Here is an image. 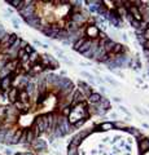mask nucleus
<instances>
[{"label": "nucleus", "mask_w": 149, "mask_h": 155, "mask_svg": "<svg viewBox=\"0 0 149 155\" xmlns=\"http://www.w3.org/2000/svg\"><path fill=\"white\" fill-rule=\"evenodd\" d=\"M30 146L35 150V151H38V153H42V151H48V144L46 142V140H43V138H35L31 144H30Z\"/></svg>", "instance_id": "nucleus-1"}, {"label": "nucleus", "mask_w": 149, "mask_h": 155, "mask_svg": "<svg viewBox=\"0 0 149 155\" xmlns=\"http://www.w3.org/2000/svg\"><path fill=\"white\" fill-rule=\"evenodd\" d=\"M99 32H100V30L97 29V26H96V25L87 26L86 30H84V36L88 39V40H97Z\"/></svg>", "instance_id": "nucleus-2"}, {"label": "nucleus", "mask_w": 149, "mask_h": 155, "mask_svg": "<svg viewBox=\"0 0 149 155\" xmlns=\"http://www.w3.org/2000/svg\"><path fill=\"white\" fill-rule=\"evenodd\" d=\"M87 100L86 96L81 92V89H78L75 88L74 89V92H73V102H71V107L73 106H77V105H79V103L82 102H84Z\"/></svg>", "instance_id": "nucleus-3"}, {"label": "nucleus", "mask_w": 149, "mask_h": 155, "mask_svg": "<svg viewBox=\"0 0 149 155\" xmlns=\"http://www.w3.org/2000/svg\"><path fill=\"white\" fill-rule=\"evenodd\" d=\"M78 85H79V89H81V92L84 94L86 96V98L90 96V94H92L95 92V89H94V87H92V85H90V84H87V83H84V81L83 80H79L78 81Z\"/></svg>", "instance_id": "nucleus-4"}, {"label": "nucleus", "mask_w": 149, "mask_h": 155, "mask_svg": "<svg viewBox=\"0 0 149 155\" xmlns=\"http://www.w3.org/2000/svg\"><path fill=\"white\" fill-rule=\"evenodd\" d=\"M103 98V94L101 93H97V92H94L92 94H90L88 97H87V103H90V105H97V103L101 101Z\"/></svg>", "instance_id": "nucleus-5"}, {"label": "nucleus", "mask_w": 149, "mask_h": 155, "mask_svg": "<svg viewBox=\"0 0 149 155\" xmlns=\"http://www.w3.org/2000/svg\"><path fill=\"white\" fill-rule=\"evenodd\" d=\"M7 98H8V101H9L11 103H14L16 101H18V89L12 87L7 92Z\"/></svg>", "instance_id": "nucleus-6"}, {"label": "nucleus", "mask_w": 149, "mask_h": 155, "mask_svg": "<svg viewBox=\"0 0 149 155\" xmlns=\"http://www.w3.org/2000/svg\"><path fill=\"white\" fill-rule=\"evenodd\" d=\"M127 12H128V14L132 17L134 20H136V21H139V22H141L143 21V18H141V14H140V12H139V8H136V7H134V5H131L128 9H127Z\"/></svg>", "instance_id": "nucleus-7"}, {"label": "nucleus", "mask_w": 149, "mask_h": 155, "mask_svg": "<svg viewBox=\"0 0 149 155\" xmlns=\"http://www.w3.org/2000/svg\"><path fill=\"white\" fill-rule=\"evenodd\" d=\"M139 150H140V154L141 155L149 153V138L148 137H144V138L139 142Z\"/></svg>", "instance_id": "nucleus-8"}, {"label": "nucleus", "mask_w": 149, "mask_h": 155, "mask_svg": "<svg viewBox=\"0 0 149 155\" xmlns=\"http://www.w3.org/2000/svg\"><path fill=\"white\" fill-rule=\"evenodd\" d=\"M97 107L99 109H101V110H104L105 113H108L109 110L112 109V105H110V101L108 100V98H105L104 96H103V98H101V101H100L99 103H97Z\"/></svg>", "instance_id": "nucleus-9"}, {"label": "nucleus", "mask_w": 149, "mask_h": 155, "mask_svg": "<svg viewBox=\"0 0 149 155\" xmlns=\"http://www.w3.org/2000/svg\"><path fill=\"white\" fill-rule=\"evenodd\" d=\"M116 40L114 39H112V38H109L106 41H105V44H104V47H103V49H104V52L105 53H112V50H113V48H114V45H116Z\"/></svg>", "instance_id": "nucleus-10"}, {"label": "nucleus", "mask_w": 149, "mask_h": 155, "mask_svg": "<svg viewBox=\"0 0 149 155\" xmlns=\"http://www.w3.org/2000/svg\"><path fill=\"white\" fill-rule=\"evenodd\" d=\"M99 129L100 131H112V129H114V126H113V122H104L101 124H99Z\"/></svg>", "instance_id": "nucleus-11"}, {"label": "nucleus", "mask_w": 149, "mask_h": 155, "mask_svg": "<svg viewBox=\"0 0 149 155\" xmlns=\"http://www.w3.org/2000/svg\"><path fill=\"white\" fill-rule=\"evenodd\" d=\"M86 40H87V38H86V36H83V38H81V39H78L77 41H74V43H73V49L77 52V50L79 49L81 47L86 43Z\"/></svg>", "instance_id": "nucleus-12"}, {"label": "nucleus", "mask_w": 149, "mask_h": 155, "mask_svg": "<svg viewBox=\"0 0 149 155\" xmlns=\"http://www.w3.org/2000/svg\"><path fill=\"white\" fill-rule=\"evenodd\" d=\"M91 45H92V40H88V39H87L86 43H84V44H83V45H82L81 48L78 49L77 52H78V53H81V54H83L84 52H87V50H88V49L91 48Z\"/></svg>", "instance_id": "nucleus-13"}, {"label": "nucleus", "mask_w": 149, "mask_h": 155, "mask_svg": "<svg viewBox=\"0 0 149 155\" xmlns=\"http://www.w3.org/2000/svg\"><path fill=\"white\" fill-rule=\"evenodd\" d=\"M34 140H35V135H34V132H33L30 128H29V129H26V142H27V144L30 145Z\"/></svg>", "instance_id": "nucleus-14"}, {"label": "nucleus", "mask_w": 149, "mask_h": 155, "mask_svg": "<svg viewBox=\"0 0 149 155\" xmlns=\"http://www.w3.org/2000/svg\"><path fill=\"white\" fill-rule=\"evenodd\" d=\"M81 75L82 76H86L87 79L90 80L91 84H95V76L92 75V74H90V72H87V71H81Z\"/></svg>", "instance_id": "nucleus-15"}, {"label": "nucleus", "mask_w": 149, "mask_h": 155, "mask_svg": "<svg viewBox=\"0 0 149 155\" xmlns=\"http://www.w3.org/2000/svg\"><path fill=\"white\" fill-rule=\"evenodd\" d=\"M68 155H79V149L74 146H68Z\"/></svg>", "instance_id": "nucleus-16"}, {"label": "nucleus", "mask_w": 149, "mask_h": 155, "mask_svg": "<svg viewBox=\"0 0 149 155\" xmlns=\"http://www.w3.org/2000/svg\"><path fill=\"white\" fill-rule=\"evenodd\" d=\"M87 120H88V119H86V118H83V119H81V120H78L77 123H74V124H73L71 128H81V127H83Z\"/></svg>", "instance_id": "nucleus-17"}, {"label": "nucleus", "mask_w": 149, "mask_h": 155, "mask_svg": "<svg viewBox=\"0 0 149 155\" xmlns=\"http://www.w3.org/2000/svg\"><path fill=\"white\" fill-rule=\"evenodd\" d=\"M105 81H108L109 84L114 85V87H118V85H119V83H118L117 80H114V79H113V78H110V76H106V78H105Z\"/></svg>", "instance_id": "nucleus-18"}, {"label": "nucleus", "mask_w": 149, "mask_h": 155, "mask_svg": "<svg viewBox=\"0 0 149 155\" xmlns=\"http://www.w3.org/2000/svg\"><path fill=\"white\" fill-rule=\"evenodd\" d=\"M113 126H114V128H122V129H126L127 128V126H126V123H123V122H114L113 123Z\"/></svg>", "instance_id": "nucleus-19"}, {"label": "nucleus", "mask_w": 149, "mask_h": 155, "mask_svg": "<svg viewBox=\"0 0 149 155\" xmlns=\"http://www.w3.org/2000/svg\"><path fill=\"white\" fill-rule=\"evenodd\" d=\"M11 21H12L13 27H14V29L18 30V29L21 27V26H20V20H18V18H16V17H13V18H11Z\"/></svg>", "instance_id": "nucleus-20"}, {"label": "nucleus", "mask_w": 149, "mask_h": 155, "mask_svg": "<svg viewBox=\"0 0 149 155\" xmlns=\"http://www.w3.org/2000/svg\"><path fill=\"white\" fill-rule=\"evenodd\" d=\"M24 50H25V53H26V54H31L33 52H35L34 47H33V45H30V44H27V45H26L25 48H24Z\"/></svg>", "instance_id": "nucleus-21"}, {"label": "nucleus", "mask_w": 149, "mask_h": 155, "mask_svg": "<svg viewBox=\"0 0 149 155\" xmlns=\"http://www.w3.org/2000/svg\"><path fill=\"white\" fill-rule=\"evenodd\" d=\"M118 109H119V111H122V113H123L125 115H127V116H131V113L128 110H127V107L126 106H123V105H119L118 106Z\"/></svg>", "instance_id": "nucleus-22"}, {"label": "nucleus", "mask_w": 149, "mask_h": 155, "mask_svg": "<svg viewBox=\"0 0 149 155\" xmlns=\"http://www.w3.org/2000/svg\"><path fill=\"white\" fill-rule=\"evenodd\" d=\"M136 40L139 44H141V45H144V43H145V39H144L143 35H136Z\"/></svg>", "instance_id": "nucleus-23"}, {"label": "nucleus", "mask_w": 149, "mask_h": 155, "mask_svg": "<svg viewBox=\"0 0 149 155\" xmlns=\"http://www.w3.org/2000/svg\"><path fill=\"white\" fill-rule=\"evenodd\" d=\"M61 59H62V61L66 63V65H69V66H74V62H71V61H70V59H68L66 57H62Z\"/></svg>", "instance_id": "nucleus-24"}, {"label": "nucleus", "mask_w": 149, "mask_h": 155, "mask_svg": "<svg viewBox=\"0 0 149 155\" xmlns=\"http://www.w3.org/2000/svg\"><path fill=\"white\" fill-rule=\"evenodd\" d=\"M143 36H144V39H145V40H149V29H147L145 31L143 32Z\"/></svg>", "instance_id": "nucleus-25"}, {"label": "nucleus", "mask_w": 149, "mask_h": 155, "mask_svg": "<svg viewBox=\"0 0 149 155\" xmlns=\"http://www.w3.org/2000/svg\"><path fill=\"white\" fill-rule=\"evenodd\" d=\"M112 100L114 101V102H117V103H119V105H121V102H122V98H121V97H118V96H114V97L112 98Z\"/></svg>", "instance_id": "nucleus-26"}, {"label": "nucleus", "mask_w": 149, "mask_h": 155, "mask_svg": "<svg viewBox=\"0 0 149 155\" xmlns=\"http://www.w3.org/2000/svg\"><path fill=\"white\" fill-rule=\"evenodd\" d=\"M33 44H34V45H38V47H42L43 43L39 41V40H36V39H34V40H33Z\"/></svg>", "instance_id": "nucleus-27"}, {"label": "nucleus", "mask_w": 149, "mask_h": 155, "mask_svg": "<svg viewBox=\"0 0 149 155\" xmlns=\"http://www.w3.org/2000/svg\"><path fill=\"white\" fill-rule=\"evenodd\" d=\"M121 36H122V40H123L125 43H126V41H128V38H127V34H126V32H122V35H121Z\"/></svg>", "instance_id": "nucleus-28"}, {"label": "nucleus", "mask_w": 149, "mask_h": 155, "mask_svg": "<svg viewBox=\"0 0 149 155\" xmlns=\"http://www.w3.org/2000/svg\"><path fill=\"white\" fill-rule=\"evenodd\" d=\"M4 154L5 155H13V151L11 149H4Z\"/></svg>", "instance_id": "nucleus-29"}, {"label": "nucleus", "mask_w": 149, "mask_h": 155, "mask_svg": "<svg viewBox=\"0 0 149 155\" xmlns=\"http://www.w3.org/2000/svg\"><path fill=\"white\" fill-rule=\"evenodd\" d=\"M110 118H113V119H118V114H117V113H110Z\"/></svg>", "instance_id": "nucleus-30"}, {"label": "nucleus", "mask_w": 149, "mask_h": 155, "mask_svg": "<svg viewBox=\"0 0 149 155\" xmlns=\"http://www.w3.org/2000/svg\"><path fill=\"white\" fill-rule=\"evenodd\" d=\"M21 155H35V154L31 151H25V153H21Z\"/></svg>", "instance_id": "nucleus-31"}, {"label": "nucleus", "mask_w": 149, "mask_h": 155, "mask_svg": "<svg viewBox=\"0 0 149 155\" xmlns=\"http://www.w3.org/2000/svg\"><path fill=\"white\" fill-rule=\"evenodd\" d=\"M100 92H101V93H106V89H105L104 85H101V87H100Z\"/></svg>", "instance_id": "nucleus-32"}, {"label": "nucleus", "mask_w": 149, "mask_h": 155, "mask_svg": "<svg viewBox=\"0 0 149 155\" xmlns=\"http://www.w3.org/2000/svg\"><path fill=\"white\" fill-rule=\"evenodd\" d=\"M95 80L97 81V83H104V79H101V78H95Z\"/></svg>", "instance_id": "nucleus-33"}, {"label": "nucleus", "mask_w": 149, "mask_h": 155, "mask_svg": "<svg viewBox=\"0 0 149 155\" xmlns=\"http://www.w3.org/2000/svg\"><path fill=\"white\" fill-rule=\"evenodd\" d=\"M144 56L147 57V59H149V50H145V49H144Z\"/></svg>", "instance_id": "nucleus-34"}, {"label": "nucleus", "mask_w": 149, "mask_h": 155, "mask_svg": "<svg viewBox=\"0 0 149 155\" xmlns=\"http://www.w3.org/2000/svg\"><path fill=\"white\" fill-rule=\"evenodd\" d=\"M136 81H138L139 84H144V79H140V78H138V79H136Z\"/></svg>", "instance_id": "nucleus-35"}, {"label": "nucleus", "mask_w": 149, "mask_h": 155, "mask_svg": "<svg viewBox=\"0 0 149 155\" xmlns=\"http://www.w3.org/2000/svg\"><path fill=\"white\" fill-rule=\"evenodd\" d=\"M42 48H44V49H48V48H49V45H48V44H46V43H43Z\"/></svg>", "instance_id": "nucleus-36"}, {"label": "nucleus", "mask_w": 149, "mask_h": 155, "mask_svg": "<svg viewBox=\"0 0 149 155\" xmlns=\"http://www.w3.org/2000/svg\"><path fill=\"white\" fill-rule=\"evenodd\" d=\"M141 126H143L144 128H148V129H149V126H148V124H147V123H141Z\"/></svg>", "instance_id": "nucleus-37"}, {"label": "nucleus", "mask_w": 149, "mask_h": 155, "mask_svg": "<svg viewBox=\"0 0 149 155\" xmlns=\"http://www.w3.org/2000/svg\"><path fill=\"white\" fill-rule=\"evenodd\" d=\"M13 155H21V153H16V154H13Z\"/></svg>", "instance_id": "nucleus-38"}]
</instances>
